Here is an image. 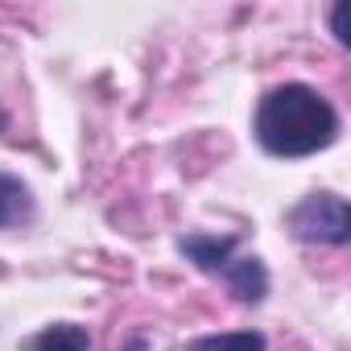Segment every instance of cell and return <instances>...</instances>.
<instances>
[{"mask_svg":"<svg viewBox=\"0 0 351 351\" xmlns=\"http://www.w3.org/2000/svg\"><path fill=\"white\" fill-rule=\"evenodd\" d=\"M0 128H5V116H0Z\"/></svg>","mask_w":351,"mask_h":351,"instance_id":"obj_7","label":"cell"},{"mask_svg":"<svg viewBox=\"0 0 351 351\" xmlns=\"http://www.w3.org/2000/svg\"><path fill=\"white\" fill-rule=\"evenodd\" d=\"M178 252H182L191 265H199L207 277H219V281L232 289V298H240V302H248V306L265 302V293H269V273H265V265H261L256 256H244L232 236H182V240H178Z\"/></svg>","mask_w":351,"mask_h":351,"instance_id":"obj_2","label":"cell"},{"mask_svg":"<svg viewBox=\"0 0 351 351\" xmlns=\"http://www.w3.org/2000/svg\"><path fill=\"white\" fill-rule=\"evenodd\" d=\"M252 132L273 157H310L339 141V112L306 83H281L261 95Z\"/></svg>","mask_w":351,"mask_h":351,"instance_id":"obj_1","label":"cell"},{"mask_svg":"<svg viewBox=\"0 0 351 351\" xmlns=\"http://www.w3.org/2000/svg\"><path fill=\"white\" fill-rule=\"evenodd\" d=\"M261 330H223V335H199L186 343V351H265Z\"/></svg>","mask_w":351,"mask_h":351,"instance_id":"obj_6","label":"cell"},{"mask_svg":"<svg viewBox=\"0 0 351 351\" xmlns=\"http://www.w3.org/2000/svg\"><path fill=\"white\" fill-rule=\"evenodd\" d=\"M34 215H38L34 191L17 178V173L0 169V232H17V228L34 223Z\"/></svg>","mask_w":351,"mask_h":351,"instance_id":"obj_4","label":"cell"},{"mask_svg":"<svg viewBox=\"0 0 351 351\" xmlns=\"http://www.w3.org/2000/svg\"><path fill=\"white\" fill-rule=\"evenodd\" d=\"M289 232L302 240V244H330V248H343L347 236H351V219H347V203L339 195H310L302 199L289 215H285Z\"/></svg>","mask_w":351,"mask_h":351,"instance_id":"obj_3","label":"cell"},{"mask_svg":"<svg viewBox=\"0 0 351 351\" xmlns=\"http://www.w3.org/2000/svg\"><path fill=\"white\" fill-rule=\"evenodd\" d=\"M25 351H91V335L75 322H54V326L38 330L25 343Z\"/></svg>","mask_w":351,"mask_h":351,"instance_id":"obj_5","label":"cell"}]
</instances>
